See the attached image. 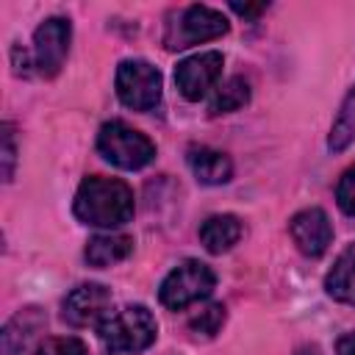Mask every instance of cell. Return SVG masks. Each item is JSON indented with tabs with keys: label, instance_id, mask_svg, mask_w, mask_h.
Returning <instances> with one entry per match:
<instances>
[{
	"label": "cell",
	"instance_id": "52a82bcc",
	"mask_svg": "<svg viewBox=\"0 0 355 355\" xmlns=\"http://www.w3.org/2000/svg\"><path fill=\"white\" fill-rule=\"evenodd\" d=\"M69 39H72V25L67 17H47L33 31V64L39 75L53 78L61 72L69 53Z\"/></svg>",
	"mask_w": 355,
	"mask_h": 355
},
{
	"label": "cell",
	"instance_id": "44dd1931",
	"mask_svg": "<svg viewBox=\"0 0 355 355\" xmlns=\"http://www.w3.org/2000/svg\"><path fill=\"white\" fill-rule=\"evenodd\" d=\"M14 164H17V141H14L11 122H6L3 125V180L6 183L14 178Z\"/></svg>",
	"mask_w": 355,
	"mask_h": 355
},
{
	"label": "cell",
	"instance_id": "277c9868",
	"mask_svg": "<svg viewBox=\"0 0 355 355\" xmlns=\"http://www.w3.org/2000/svg\"><path fill=\"white\" fill-rule=\"evenodd\" d=\"M100 155L119 166V169H141L155 158V144L136 128L125 125L122 119H111L97 133Z\"/></svg>",
	"mask_w": 355,
	"mask_h": 355
},
{
	"label": "cell",
	"instance_id": "8992f818",
	"mask_svg": "<svg viewBox=\"0 0 355 355\" xmlns=\"http://www.w3.org/2000/svg\"><path fill=\"white\" fill-rule=\"evenodd\" d=\"M116 97L122 100V105L133 108V111H153L161 103V72L141 58H125L116 67Z\"/></svg>",
	"mask_w": 355,
	"mask_h": 355
},
{
	"label": "cell",
	"instance_id": "7a4b0ae2",
	"mask_svg": "<svg viewBox=\"0 0 355 355\" xmlns=\"http://www.w3.org/2000/svg\"><path fill=\"white\" fill-rule=\"evenodd\" d=\"M97 336L111 352H141L155 341L158 322L144 305H125L97 324Z\"/></svg>",
	"mask_w": 355,
	"mask_h": 355
},
{
	"label": "cell",
	"instance_id": "5b68a950",
	"mask_svg": "<svg viewBox=\"0 0 355 355\" xmlns=\"http://www.w3.org/2000/svg\"><path fill=\"white\" fill-rule=\"evenodd\" d=\"M227 28H230V22L222 11H216L211 6H189L178 14L175 22L166 25L164 47L166 50H186L191 44L225 36Z\"/></svg>",
	"mask_w": 355,
	"mask_h": 355
},
{
	"label": "cell",
	"instance_id": "5bb4252c",
	"mask_svg": "<svg viewBox=\"0 0 355 355\" xmlns=\"http://www.w3.org/2000/svg\"><path fill=\"white\" fill-rule=\"evenodd\" d=\"M324 288L333 300L355 305V241L336 258L333 269L324 277Z\"/></svg>",
	"mask_w": 355,
	"mask_h": 355
},
{
	"label": "cell",
	"instance_id": "ac0fdd59",
	"mask_svg": "<svg viewBox=\"0 0 355 355\" xmlns=\"http://www.w3.org/2000/svg\"><path fill=\"white\" fill-rule=\"evenodd\" d=\"M225 324V305H219V302H211V305H205L202 311H197L191 319H189V330L200 338H211V336H216L219 333V327Z\"/></svg>",
	"mask_w": 355,
	"mask_h": 355
},
{
	"label": "cell",
	"instance_id": "e0dca14e",
	"mask_svg": "<svg viewBox=\"0 0 355 355\" xmlns=\"http://www.w3.org/2000/svg\"><path fill=\"white\" fill-rule=\"evenodd\" d=\"M352 141H355V86L341 100V108H338V114L333 119V128H330V136H327V147L333 153H341Z\"/></svg>",
	"mask_w": 355,
	"mask_h": 355
},
{
	"label": "cell",
	"instance_id": "8fae6325",
	"mask_svg": "<svg viewBox=\"0 0 355 355\" xmlns=\"http://www.w3.org/2000/svg\"><path fill=\"white\" fill-rule=\"evenodd\" d=\"M189 169L191 175L205 183V186H222L233 178V164L225 153L214 150V147H189Z\"/></svg>",
	"mask_w": 355,
	"mask_h": 355
},
{
	"label": "cell",
	"instance_id": "7402d4cb",
	"mask_svg": "<svg viewBox=\"0 0 355 355\" xmlns=\"http://www.w3.org/2000/svg\"><path fill=\"white\" fill-rule=\"evenodd\" d=\"M336 355H355V333H344L336 344Z\"/></svg>",
	"mask_w": 355,
	"mask_h": 355
},
{
	"label": "cell",
	"instance_id": "7c38bea8",
	"mask_svg": "<svg viewBox=\"0 0 355 355\" xmlns=\"http://www.w3.org/2000/svg\"><path fill=\"white\" fill-rule=\"evenodd\" d=\"M130 252H133V239L130 236H125V233H100V236H92L86 241L83 258H86L89 266L105 269V266H114V263L125 261Z\"/></svg>",
	"mask_w": 355,
	"mask_h": 355
},
{
	"label": "cell",
	"instance_id": "3957f363",
	"mask_svg": "<svg viewBox=\"0 0 355 355\" xmlns=\"http://www.w3.org/2000/svg\"><path fill=\"white\" fill-rule=\"evenodd\" d=\"M214 286H216L214 269L197 258H186L161 280L158 300L169 311H183V308L211 297Z\"/></svg>",
	"mask_w": 355,
	"mask_h": 355
},
{
	"label": "cell",
	"instance_id": "9a60e30c",
	"mask_svg": "<svg viewBox=\"0 0 355 355\" xmlns=\"http://www.w3.org/2000/svg\"><path fill=\"white\" fill-rule=\"evenodd\" d=\"M39 327H42L39 308H25L14 319H8V324L3 327V355H19Z\"/></svg>",
	"mask_w": 355,
	"mask_h": 355
},
{
	"label": "cell",
	"instance_id": "30bf717a",
	"mask_svg": "<svg viewBox=\"0 0 355 355\" xmlns=\"http://www.w3.org/2000/svg\"><path fill=\"white\" fill-rule=\"evenodd\" d=\"M288 233L297 250L308 258H319L333 241V225L322 208H302L300 214H294L288 222Z\"/></svg>",
	"mask_w": 355,
	"mask_h": 355
},
{
	"label": "cell",
	"instance_id": "ffe728a7",
	"mask_svg": "<svg viewBox=\"0 0 355 355\" xmlns=\"http://www.w3.org/2000/svg\"><path fill=\"white\" fill-rule=\"evenodd\" d=\"M336 202L347 216H355V166H349L336 186Z\"/></svg>",
	"mask_w": 355,
	"mask_h": 355
},
{
	"label": "cell",
	"instance_id": "cb8c5ba5",
	"mask_svg": "<svg viewBox=\"0 0 355 355\" xmlns=\"http://www.w3.org/2000/svg\"><path fill=\"white\" fill-rule=\"evenodd\" d=\"M297 355H319V349H316V347H305V349H300Z\"/></svg>",
	"mask_w": 355,
	"mask_h": 355
},
{
	"label": "cell",
	"instance_id": "2e32d148",
	"mask_svg": "<svg viewBox=\"0 0 355 355\" xmlns=\"http://www.w3.org/2000/svg\"><path fill=\"white\" fill-rule=\"evenodd\" d=\"M250 103V83L241 78V75H233L227 78L211 97V105H208V114L211 116H219V114H233L239 111L241 105Z\"/></svg>",
	"mask_w": 355,
	"mask_h": 355
},
{
	"label": "cell",
	"instance_id": "ba28073f",
	"mask_svg": "<svg viewBox=\"0 0 355 355\" xmlns=\"http://www.w3.org/2000/svg\"><path fill=\"white\" fill-rule=\"evenodd\" d=\"M222 67H225V58L216 50L189 55L175 67V86L186 100L194 103L216 86V80L222 78Z\"/></svg>",
	"mask_w": 355,
	"mask_h": 355
},
{
	"label": "cell",
	"instance_id": "4fadbf2b",
	"mask_svg": "<svg viewBox=\"0 0 355 355\" xmlns=\"http://www.w3.org/2000/svg\"><path fill=\"white\" fill-rule=\"evenodd\" d=\"M241 219L233 214H214L200 225V241L211 255L227 252L241 239Z\"/></svg>",
	"mask_w": 355,
	"mask_h": 355
},
{
	"label": "cell",
	"instance_id": "9c48e42d",
	"mask_svg": "<svg viewBox=\"0 0 355 355\" xmlns=\"http://www.w3.org/2000/svg\"><path fill=\"white\" fill-rule=\"evenodd\" d=\"M111 313V291L100 283H80L75 286L61 305V316L72 327H89L100 324Z\"/></svg>",
	"mask_w": 355,
	"mask_h": 355
},
{
	"label": "cell",
	"instance_id": "d6986e66",
	"mask_svg": "<svg viewBox=\"0 0 355 355\" xmlns=\"http://www.w3.org/2000/svg\"><path fill=\"white\" fill-rule=\"evenodd\" d=\"M39 355H86V344L75 336H53L39 347Z\"/></svg>",
	"mask_w": 355,
	"mask_h": 355
},
{
	"label": "cell",
	"instance_id": "6da1fadb",
	"mask_svg": "<svg viewBox=\"0 0 355 355\" xmlns=\"http://www.w3.org/2000/svg\"><path fill=\"white\" fill-rule=\"evenodd\" d=\"M72 211L83 225L108 227V230L119 227L133 219V211H136L133 189L119 178L89 175L80 180L75 191Z\"/></svg>",
	"mask_w": 355,
	"mask_h": 355
},
{
	"label": "cell",
	"instance_id": "603a6c76",
	"mask_svg": "<svg viewBox=\"0 0 355 355\" xmlns=\"http://www.w3.org/2000/svg\"><path fill=\"white\" fill-rule=\"evenodd\" d=\"M230 8H233L236 14H241V17H250V19H252V17H258L266 6H263V3H258V6H250V3H244V6H241V3H230Z\"/></svg>",
	"mask_w": 355,
	"mask_h": 355
}]
</instances>
